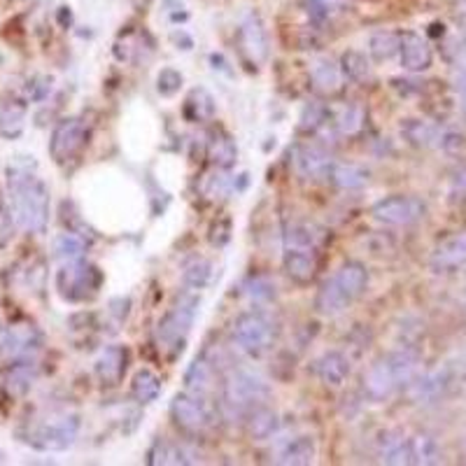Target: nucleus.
Wrapping results in <instances>:
<instances>
[{"instance_id": "50", "label": "nucleus", "mask_w": 466, "mask_h": 466, "mask_svg": "<svg viewBox=\"0 0 466 466\" xmlns=\"http://www.w3.org/2000/svg\"><path fill=\"white\" fill-rule=\"evenodd\" d=\"M460 96H462V103H460L462 116H464V119H466V92H460Z\"/></svg>"}, {"instance_id": "2", "label": "nucleus", "mask_w": 466, "mask_h": 466, "mask_svg": "<svg viewBox=\"0 0 466 466\" xmlns=\"http://www.w3.org/2000/svg\"><path fill=\"white\" fill-rule=\"evenodd\" d=\"M420 375V355L413 348H399L378 357L364 374V394L371 401H387Z\"/></svg>"}, {"instance_id": "22", "label": "nucleus", "mask_w": 466, "mask_h": 466, "mask_svg": "<svg viewBox=\"0 0 466 466\" xmlns=\"http://www.w3.org/2000/svg\"><path fill=\"white\" fill-rule=\"evenodd\" d=\"M197 462H201V457L194 450H189L187 446H180V443L166 441V438H157L148 453V464L152 466L197 464Z\"/></svg>"}, {"instance_id": "23", "label": "nucleus", "mask_w": 466, "mask_h": 466, "mask_svg": "<svg viewBox=\"0 0 466 466\" xmlns=\"http://www.w3.org/2000/svg\"><path fill=\"white\" fill-rule=\"evenodd\" d=\"M378 454L381 462L392 466L411 464V443L408 436L399 430H385L378 438Z\"/></svg>"}, {"instance_id": "19", "label": "nucleus", "mask_w": 466, "mask_h": 466, "mask_svg": "<svg viewBox=\"0 0 466 466\" xmlns=\"http://www.w3.org/2000/svg\"><path fill=\"white\" fill-rule=\"evenodd\" d=\"M184 385H187V392L197 394V397H203V399L213 397L217 390L215 364L210 362L208 357H198V359H194V364L187 368Z\"/></svg>"}, {"instance_id": "34", "label": "nucleus", "mask_w": 466, "mask_h": 466, "mask_svg": "<svg viewBox=\"0 0 466 466\" xmlns=\"http://www.w3.org/2000/svg\"><path fill=\"white\" fill-rule=\"evenodd\" d=\"M408 443H411V464L430 466L441 462V446H438V441L431 434H424L422 431V434L408 436Z\"/></svg>"}, {"instance_id": "18", "label": "nucleus", "mask_w": 466, "mask_h": 466, "mask_svg": "<svg viewBox=\"0 0 466 466\" xmlns=\"http://www.w3.org/2000/svg\"><path fill=\"white\" fill-rule=\"evenodd\" d=\"M313 371L319 381L326 387H343L350 378V359L348 355L338 352V350H329L322 357H317L313 364Z\"/></svg>"}, {"instance_id": "15", "label": "nucleus", "mask_w": 466, "mask_h": 466, "mask_svg": "<svg viewBox=\"0 0 466 466\" xmlns=\"http://www.w3.org/2000/svg\"><path fill=\"white\" fill-rule=\"evenodd\" d=\"M399 59L404 70H408V73H424V70H430L431 68L434 54H431L430 43H427L420 33L406 31L401 33Z\"/></svg>"}, {"instance_id": "1", "label": "nucleus", "mask_w": 466, "mask_h": 466, "mask_svg": "<svg viewBox=\"0 0 466 466\" xmlns=\"http://www.w3.org/2000/svg\"><path fill=\"white\" fill-rule=\"evenodd\" d=\"M10 217L21 231L44 233L50 224V189L28 166L7 168Z\"/></svg>"}, {"instance_id": "48", "label": "nucleus", "mask_w": 466, "mask_h": 466, "mask_svg": "<svg viewBox=\"0 0 466 466\" xmlns=\"http://www.w3.org/2000/svg\"><path fill=\"white\" fill-rule=\"evenodd\" d=\"M453 197L466 198V171H460L453 180Z\"/></svg>"}, {"instance_id": "40", "label": "nucleus", "mask_w": 466, "mask_h": 466, "mask_svg": "<svg viewBox=\"0 0 466 466\" xmlns=\"http://www.w3.org/2000/svg\"><path fill=\"white\" fill-rule=\"evenodd\" d=\"M243 294L252 301V303H257V306H266V303H273L277 296L276 283L266 276H250L243 283Z\"/></svg>"}, {"instance_id": "28", "label": "nucleus", "mask_w": 466, "mask_h": 466, "mask_svg": "<svg viewBox=\"0 0 466 466\" xmlns=\"http://www.w3.org/2000/svg\"><path fill=\"white\" fill-rule=\"evenodd\" d=\"M26 112H28V108L21 99H14V96L0 99V133L10 141L19 138L24 133Z\"/></svg>"}, {"instance_id": "10", "label": "nucleus", "mask_w": 466, "mask_h": 466, "mask_svg": "<svg viewBox=\"0 0 466 466\" xmlns=\"http://www.w3.org/2000/svg\"><path fill=\"white\" fill-rule=\"evenodd\" d=\"M371 215L378 221H382V224H387V227H411V224L424 220L427 203L417 197L397 194V197H387L375 203L374 208H371Z\"/></svg>"}, {"instance_id": "29", "label": "nucleus", "mask_w": 466, "mask_h": 466, "mask_svg": "<svg viewBox=\"0 0 466 466\" xmlns=\"http://www.w3.org/2000/svg\"><path fill=\"white\" fill-rule=\"evenodd\" d=\"M36 366H33L31 359H26V362H12L7 366L5 378H3V390H5L12 399H19V397H24L28 394V390L36 382Z\"/></svg>"}, {"instance_id": "5", "label": "nucleus", "mask_w": 466, "mask_h": 466, "mask_svg": "<svg viewBox=\"0 0 466 466\" xmlns=\"http://www.w3.org/2000/svg\"><path fill=\"white\" fill-rule=\"evenodd\" d=\"M80 434V415L77 413H52V415L31 424L26 434V443H31L36 450L43 453H63L73 448Z\"/></svg>"}, {"instance_id": "32", "label": "nucleus", "mask_w": 466, "mask_h": 466, "mask_svg": "<svg viewBox=\"0 0 466 466\" xmlns=\"http://www.w3.org/2000/svg\"><path fill=\"white\" fill-rule=\"evenodd\" d=\"M245 424L254 441H269V438H273L277 434L280 417H277V413L269 404H264L257 406L254 411H250V415L245 417Z\"/></svg>"}, {"instance_id": "44", "label": "nucleus", "mask_w": 466, "mask_h": 466, "mask_svg": "<svg viewBox=\"0 0 466 466\" xmlns=\"http://www.w3.org/2000/svg\"><path fill=\"white\" fill-rule=\"evenodd\" d=\"M182 73L175 70V68H161V73L157 75V92L164 96V99H171L175 93L182 89Z\"/></svg>"}, {"instance_id": "25", "label": "nucleus", "mask_w": 466, "mask_h": 466, "mask_svg": "<svg viewBox=\"0 0 466 466\" xmlns=\"http://www.w3.org/2000/svg\"><path fill=\"white\" fill-rule=\"evenodd\" d=\"M441 126H436V124L424 122V119H404L401 122V135H404V141L413 148L420 149H434L438 148V142H441Z\"/></svg>"}, {"instance_id": "3", "label": "nucleus", "mask_w": 466, "mask_h": 466, "mask_svg": "<svg viewBox=\"0 0 466 466\" xmlns=\"http://www.w3.org/2000/svg\"><path fill=\"white\" fill-rule=\"evenodd\" d=\"M269 399V382L254 371L236 368L227 375V381L221 382V411L229 420H233V417L245 420L250 411H254L257 406H264Z\"/></svg>"}, {"instance_id": "39", "label": "nucleus", "mask_w": 466, "mask_h": 466, "mask_svg": "<svg viewBox=\"0 0 466 466\" xmlns=\"http://www.w3.org/2000/svg\"><path fill=\"white\" fill-rule=\"evenodd\" d=\"M341 73L348 80L364 84L371 77V61L366 59V54H362L359 50H348L341 56Z\"/></svg>"}, {"instance_id": "14", "label": "nucleus", "mask_w": 466, "mask_h": 466, "mask_svg": "<svg viewBox=\"0 0 466 466\" xmlns=\"http://www.w3.org/2000/svg\"><path fill=\"white\" fill-rule=\"evenodd\" d=\"M430 266L434 273H453L466 266V231L441 240L431 252Z\"/></svg>"}, {"instance_id": "37", "label": "nucleus", "mask_w": 466, "mask_h": 466, "mask_svg": "<svg viewBox=\"0 0 466 466\" xmlns=\"http://www.w3.org/2000/svg\"><path fill=\"white\" fill-rule=\"evenodd\" d=\"M131 394H133V399L142 406L157 401V397L161 394L159 375L154 374V371H149V368H141V371L133 375Z\"/></svg>"}, {"instance_id": "35", "label": "nucleus", "mask_w": 466, "mask_h": 466, "mask_svg": "<svg viewBox=\"0 0 466 466\" xmlns=\"http://www.w3.org/2000/svg\"><path fill=\"white\" fill-rule=\"evenodd\" d=\"M401 47V33L397 31H375L368 40V54L378 63L392 61L394 56L399 54Z\"/></svg>"}, {"instance_id": "9", "label": "nucleus", "mask_w": 466, "mask_h": 466, "mask_svg": "<svg viewBox=\"0 0 466 466\" xmlns=\"http://www.w3.org/2000/svg\"><path fill=\"white\" fill-rule=\"evenodd\" d=\"M40 348H43V333L31 322H17L7 326L0 336V357L10 364L33 359Z\"/></svg>"}, {"instance_id": "7", "label": "nucleus", "mask_w": 466, "mask_h": 466, "mask_svg": "<svg viewBox=\"0 0 466 466\" xmlns=\"http://www.w3.org/2000/svg\"><path fill=\"white\" fill-rule=\"evenodd\" d=\"M103 285V273L99 266H93L86 259H75V261H63V266L56 273V289L66 301H86L99 294Z\"/></svg>"}, {"instance_id": "24", "label": "nucleus", "mask_w": 466, "mask_h": 466, "mask_svg": "<svg viewBox=\"0 0 466 466\" xmlns=\"http://www.w3.org/2000/svg\"><path fill=\"white\" fill-rule=\"evenodd\" d=\"M450 382H453V374H450V368H438V371L422 375V378L417 375L415 381H413L408 387H413V397H415L417 401L434 404V401H438L443 394H446V390L450 387Z\"/></svg>"}, {"instance_id": "49", "label": "nucleus", "mask_w": 466, "mask_h": 466, "mask_svg": "<svg viewBox=\"0 0 466 466\" xmlns=\"http://www.w3.org/2000/svg\"><path fill=\"white\" fill-rule=\"evenodd\" d=\"M129 3L138 12H145V10H149V5H152V0H129Z\"/></svg>"}, {"instance_id": "8", "label": "nucleus", "mask_w": 466, "mask_h": 466, "mask_svg": "<svg viewBox=\"0 0 466 466\" xmlns=\"http://www.w3.org/2000/svg\"><path fill=\"white\" fill-rule=\"evenodd\" d=\"M173 422L178 424V430L184 434L201 436L215 424V413L208 406V399L197 397V394H178L171 404Z\"/></svg>"}, {"instance_id": "4", "label": "nucleus", "mask_w": 466, "mask_h": 466, "mask_svg": "<svg viewBox=\"0 0 466 466\" xmlns=\"http://www.w3.org/2000/svg\"><path fill=\"white\" fill-rule=\"evenodd\" d=\"M280 326L266 310H247L238 315L231 326V338L236 348L250 357L266 355L277 343Z\"/></svg>"}, {"instance_id": "45", "label": "nucleus", "mask_w": 466, "mask_h": 466, "mask_svg": "<svg viewBox=\"0 0 466 466\" xmlns=\"http://www.w3.org/2000/svg\"><path fill=\"white\" fill-rule=\"evenodd\" d=\"M233 187H236V182H233L227 173H224V168H220L217 173L208 175V178H205V182H203V191H205L210 198L224 197V194H229Z\"/></svg>"}, {"instance_id": "30", "label": "nucleus", "mask_w": 466, "mask_h": 466, "mask_svg": "<svg viewBox=\"0 0 466 466\" xmlns=\"http://www.w3.org/2000/svg\"><path fill=\"white\" fill-rule=\"evenodd\" d=\"M208 157L210 161L215 164L217 168H231L238 159V148H236V141L227 131L217 126V129L210 131V141H208Z\"/></svg>"}, {"instance_id": "6", "label": "nucleus", "mask_w": 466, "mask_h": 466, "mask_svg": "<svg viewBox=\"0 0 466 466\" xmlns=\"http://www.w3.org/2000/svg\"><path fill=\"white\" fill-rule=\"evenodd\" d=\"M198 303H201V299H198L197 294H184L182 299L159 319V326H157L159 348L173 350V355L182 352L184 341L189 336L194 319H197Z\"/></svg>"}, {"instance_id": "26", "label": "nucleus", "mask_w": 466, "mask_h": 466, "mask_svg": "<svg viewBox=\"0 0 466 466\" xmlns=\"http://www.w3.org/2000/svg\"><path fill=\"white\" fill-rule=\"evenodd\" d=\"M287 276L299 285H308L317 273V252L310 250H285L283 257Z\"/></svg>"}, {"instance_id": "41", "label": "nucleus", "mask_w": 466, "mask_h": 466, "mask_svg": "<svg viewBox=\"0 0 466 466\" xmlns=\"http://www.w3.org/2000/svg\"><path fill=\"white\" fill-rule=\"evenodd\" d=\"M213 276H215V266L208 259H194L191 264H187L182 273L184 285L189 289H203L213 283Z\"/></svg>"}, {"instance_id": "27", "label": "nucleus", "mask_w": 466, "mask_h": 466, "mask_svg": "<svg viewBox=\"0 0 466 466\" xmlns=\"http://www.w3.org/2000/svg\"><path fill=\"white\" fill-rule=\"evenodd\" d=\"M310 82L319 96H333L341 92V82H343L341 66L332 59H317L310 68Z\"/></svg>"}, {"instance_id": "38", "label": "nucleus", "mask_w": 466, "mask_h": 466, "mask_svg": "<svg viewBox=\"0 0 466 466\" xmlns=\"http://www.w3.org/2000/svg\"><path fill=\"white\" fill-rule=\"evenodd\" d=\"M364 122H366V110L359 103L345 105L333 116V126L345 138H352V135L359 133L364 129Z\"/></svg>"}, {"instance_id": "16", "label": "nucleus", "mask_w": 466, "mask_h": 466, "mask_svg": "<svg viewBox=\"0 0 466 466\" xmlns=\"http://www.w3.org/2000/svg\"><path fill=\"white\" fill-rule=\"evenodd\" d=\"M333 159L332 154L326 152L325 148L319 145H310V142H303V145H296L294 149V168L301 178H326L329 175V168H332Z\"/></svg>"}, {"instance_id": "36", "label": "nucleus", "mask_w": 466, "mask_h": 466, "mask_svg": "<svg viewBox=\"0 0 466 466\" xmlns=\"http://www.w3.org/2000/svg\"><path fill=\"white\" fill-rule=\"evenodd\" d=\"M217 112L215 99L205 89H194L184 100V116L189 122H210Z\"/></svg>"}, {"instance_id": "11", "label": "nucleus", "mask_w": 466, "mask_h": 466, "mask_svg": "<svg viewBox=\"0 0 466 466\" xmlns=\"http://www.w3.org/2000/svg\"><path fill=\"white\" fill-rule=\"evenodd\" d=\"M89 142V126L82 122L80 116H68L63 122L56 124L54 133L50 141V154L56 164H68L80 157L82 149Z\"/></svg>"}, {"instance_id": "33", "label": "nucleus", "mask_w": 466, "mask_h": 466, "mask_svg": "<svg viewBox=\"0 0 466 466\" xmlns=\"http://www.w3.org/2000/svg\"><path fill=\"white\" fill-rule=\"evenodd\" d=\"M333 277L343 285L345 292L355 301L359 299L368 287V270L366 266L359 264V261H345V264L333 273Z\"/></svg>"}, {"instance_id": "47", "label": "nucleus", "mask_w": 466, "mask_h": 466, "mask_svg": "<svg viewBox=\"0 0 466 466\" xmlns=\"http://www.w3.org/2000/svg\"><path fill=\"white\" fill-rule=\"evenodd\" d=\"M50 93H52L50 77H36L33 84L28 86V96H31V100H44Z\"/></svg>"}, {"instance_id": "31", "label": "nucleus", "mask_w": 466, "mask_h": 466, "mask_svg": "<svg viewBox=\"0 0 466 466\" xmlns=\"http://www.w3.org/2000/svg\"><path fill=\"white\" fill-rule=\"evenodd\" d=\"M326 178L332 180L338 189L357 191L364 189V187L371 182V173L364 166H357V164H341V161H333Z\"/></svg>"}, {"instance_id": "13", "label": "nucleus", "mask_w": 466, "mask_h": 466, "mask_svg": "<svg viewBox=\"0 0 466 466\" xmlns=\"http://www.w3.org/2000/svg\"><path fill=\"white\" fill-rule=\"evenodd\" d=\"M96 378L103 387H116L129 371V350L126 345H105L96 357Z\"/></svg>"}, {"instance_id": "20", "label": "nucleus", "mask_w": 466, "mask_h": 466, "mask_svg": "<svg viewBox=\"0 0 466 466\" xmlns=\"http://www.w3.org/2000/svg\"><path fill=\"white\" fill-rule=\"evenodd\" d=\"M352 303H355V299L345 292L343 285L338 283L333 276L322 283L317 296H315V308H317V313L325 315V317H336V315L345 313Z\"/></svg>"}, {"instance_id": "17", "label": "nucleus", "mask_w": 466, "mask_h": 466, "mask_svg": "<svg viewBox=\"0 0 466 466\" xmlns=\"http://www.w3.org/2000/svg\"><path fill=\"white\" fill-rule=\"evenodd\" d=\"M326 231L313 221H292L285 227L283 243L285 250H310L317 252L325 245Z\"/></svg>"}, {"instance_id": "42", "label": "nucleus", "mask_w": 466, "mask_h": 466, "mask_svg": "<svg viewBox=\"0 0 466 466\" xmlns=\"http://www.w3.org/2000/svg\"><path fill=\"white\" fill-rule=\"evenodd\" d=\"M86 243L77 233H61L54 238V257L61 261H75V259H84Z\"/></svg>"}, {"instance_id": "43", "label": "nucleus", "mask_w": 466, "mask_h": 466, "mask_svg": "<svg viewBox=\"0 0 466 466\" xmlns=\"http://www.w3.org/2000/svg\"><path fill=\"white\" fill-rule=\"evenodd\" d=\"M336 12L338 10L336 5H333V0H306V14L315 28L332 24V19Z\"/></svg>"}, {"instance_id": "46", "label": "nucleus", "mask_w": 466, "mask_h": 466, "mask_svg": "<svg viewBox=\"0 0 466 466\" xmlns=\"http://www.w3.org/2000/svg\"><path fill=\"white\" fill-rule=\"evenodd\" d=\"M326 108L325 105H308L303 115H301V131H306V133H315L326 124Z\"/></svg>"}, {"instance_id": "12", "label": "nucleus", "mask_w": 466, "mask_h": 466, "mask_svg": "<svg viewBox=\"0 0 466 466\" xmlns=\"http://www.w3.org/2000/svg\"><path fill=\"white\" fill-rule=\"evenodd\" d=\"M238 47L240 54L250 66H264L269 59V33H266L264 19L257 12H250L238 26Z\"/></svg>"}, {"instance_id": "21", "label": "nucleus", "mask_w": 466, "mask_h": 466, "mask_svg": "<svg viewBox=\"0 0 466 466\" xmlns=\"http://www.w3.org/2000/svg\"><path fill=\"white\" fill-rule=\"evenodd\" d=\"M317 457V441L313 436L299 434L283 443L276 453V462L283 466H308Z\"/></svg>"}]
</instances>
